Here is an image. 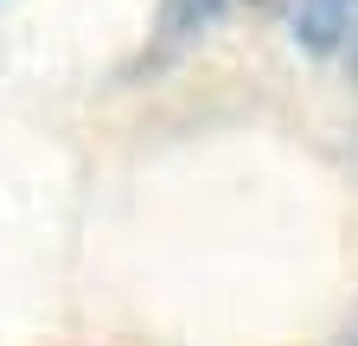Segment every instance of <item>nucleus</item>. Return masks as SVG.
Returning a JSON list of instances; mask_svg holds the SVG:
<instances>
[{
    "label": "nucleus",
    "mask_w": 358,
    "mask_h": 346,
    "mask_svg": "<svg viewBox=\"0 0 358 346\" xmlns=\"http://www.w3.org/2000/svg\"><path fill=\"white\" fill-rule=\"evenodd\" d=\"M352 26H358V0H301L294 7V46L313 58H333V52H345Z\"/></svg>",
    "instance_id": "nucleus-1"
},
{
    "label": "nucleus",
    "mask_w": 358,
    "mask_h": 346,
    "mask_svg": "<svg viewBox=\"0 0 358 346\" xmlns=\"http://www.w3.org/2000/svg\"><path fill=\"white\" fill-rule=\"evenodd\" d=\"M231 0H160V26H154V64L173 58L179 46H192L199 32H211L224 20Z\"/></svg>",
    "instance_id": "nucleus-2"
},
{
    "label": "nucleus",
    "mask_w": 358,
    "mask_h": 346,
    "mask_svg": "<svg viewBox=\"0 0 358 346\" xmlns=\"http://www.w3.org/2000/svg\"><path fill=\"white\" fill-rule=\"evenodd\" d=\"M345 52H352V77H358V26H352V39H345Z\"/></svg>",
    "instance_id": "nucleus-3"
},
{
    "label": "nucleus",
    "mask_w": 358,
    "mask_h": 346,
    "mask_svg": "<svg viewBox=\"0 0 358 346\" xmlns=\"http://www.w3.org/2000/svg\"><path fill=\"white\" fill-rule=\"evenodd\" d=\"M345 346H358V321H352V327H345Z\"/></svg>",
    "instance_id": "nucleus-4"
}]
</instances>
